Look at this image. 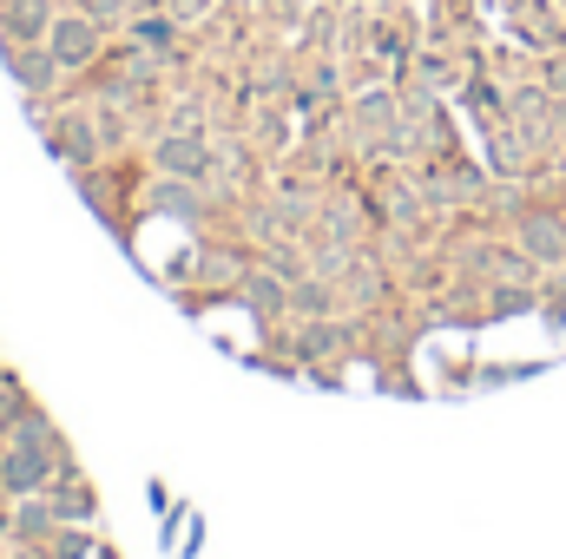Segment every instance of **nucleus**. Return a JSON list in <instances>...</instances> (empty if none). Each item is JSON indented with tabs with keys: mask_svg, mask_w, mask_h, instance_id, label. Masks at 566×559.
Segmentation results:
<instances>
[{
	"mask_svg": "<svg viewBox=\"0 0 566 559\" xmlns=\"http://www.w3.org/2000/svg\"><path fill=\"white\" fill-rule=\"evenodd\" d=\"M46 500H53V514H60L66 527H93V514H99V494H93V481H86L80 467H73V474H53Z\"/></svg>",
	"mask_w": 566,
	"mask_h": 559,
	"instance_id": "obj_7",
	"label": "nucleus"
},
{
	"mask_svg": "<svg viewBox=\"0 0 566 559\" xmlns=\"http://www.w3.org/2000/svg\"><path fill=\"white\" fill-rule=\"evenodd\" d=\"M40 133H46V151L66 158L73 171H86L99 158V113H40Z\"/></svg>",
	"mask_w": 566,
	"mask_h": 559,
	"instance_id": "obj_5",
	"label": "nucleus"
},
{
	"mask_svg": "<svg viewBox=\"0 0 566 559\" xmlns=\"http://www.w3.org/2000/svg\"><path fill=\"white\" fill-rule=\"evenodd\" d=\"M7 441H60V421L46 415L40 402H27V409H20V421H13V434H7Z\"/></svg>",
	"mask_w": 566,
	"mask_h": 559,
	"instance_id": "obj_12",
	"label": "nucleus"
},
{
	"mask_svg": "<svg viewBox=\"0 0 566 559\" xmlns=\"http://www.w3.org/2000/svg\"><path fill=\"white\" fill-rule=\"evenodd\" d=\"M0 60H7V80L20 86V99H27V106H33V119H40V113H46L40 99H53V93H60V80H66V66L53 60V46H46V40H7V46H0Z\"/></svg>",
	"mask_w": 566,
	"mask_h": 559,
	"instance_id": "obj_1",
	"label": "nucleus"
},
{
	"mask_svg": "<svg viewBox=\"0 0 566 559\" xmlns=\"http://www.w3.org/2000/svg\"><path fill=\"white\" fill-rule=\"evenodd\" d=\"M46 46H53V60H60L66 73H86V66L106 53V27H99L86 7H66V13H53V27H46Z\"/></svg>",
	"mask_w": 566,
	"mask_h": 559,
	"instance_id": "obj_3",
	"label": "nucleus"
},
{
	"mask_svg": "<svg viewBox=\"0 0 566 559\" xmlns=\"http://www.w3.org/2000/svg\"><path fill=\"white\" fill-rule=\"evenodd\" d=\"M53 474H60L53 441H0V494H13V500L46 494Z\"/></svg>",
	"mask_w": 566,
	"mask_h": 559,
	"instance_id": "obj_2",
	"label": "nucleus"
},
{
	"mask_svg": "<svg viewBox=\"0 0 566 559\" xmlns=\"http://www.w3.org/2000/svg\"><path fill=\"white\" fill-rule=\"evenodd\" d=\"M0 382H7V369H0Z\"/></svg>",
	"mask_w": 566,
	"mask_h": 559,
	"instance_id": "obj_13",
	"label": "nucleus"
},
{
	"mask_svg": "<svg viewBox=\"0 0 566 559\" xmlns=\"http://www.w3.org/2000/svg\"><path fill=\"white\" fill-rule=\"evenodd\" d=\"M238 296H244L258 316H283V309H290V283H283L271 264H251V271L238 277Z\"/></svg>",
	"mask_w": 566,
	"mask_h": 559,
	"instance_id": "obj_9",
	"label": "nucleus"
},
{
	"mask_svg": "<svg viewBox=\"0 0 566 559\" xmlns=\"http://www.w3.org/2000/svg\"><path fill=\"white\" fill-rule=\"evenodd\" d=\"M343 303H336V277H323V271H303V277L290 283V316H336Z\"/></svg>",
	"mask_w": 566,
	"mask_h": 559,
	"instance_id": "obj_11",
	"label": "nucleus"
},
{
	"mask_svg": "<svg viewBox=\"0 0 566 559\" xmlns=\"http://www.w3.org/2000/svg\"><path fill=\"white\" fill-rule=\"evenodd\" d=\"M53 0H0V46L7 40H46V27H53Z\"/></svg>",
	"mask_w": 566,
	"mask_h": 559,
	"instance_id": "obj_8",
	"label": "nucleus"
},
{
	"mask_svg": "<svg viewBox=\"0 0 566 559\" xmlns=\"http://www.w3.org/2000/svg\"><path fill=\"white\" fill-rule=\"evenodd\" d=\"M126 40H133L139 53H151V60H171V53H178V20H171V13H133V20H126Z\"/></svg>",
	"mask_w": 566,
	"mask_h": 559,
	"instance_id": "obj_10",
	"label": "nucleus"
},
{
	"mask_svg": "<svg viewBox=\"0 0 566 559\" xmlns=\"http://www.w3.org/2000/svg\"><path fill=\"white\" fill-rule=\"evenodd\" d=\"M151 165H158V171H171V178L211 184V178H218V145L205 139L198 126H178V133H165V139L151 145Z\"/></svg>",
	"mask_w": 566,
	"mask_h": 559,
	"instance_id": "obj_4",
	"label": "nucleus"
},
{
	"mask_svg": "<svg viewBox=\"0 0 566 559\" xmlns=\"http://www.w3.org/2000/svg\"><path fill=\"white\" fill-rule=\"evenodd\" d=\"M514 238L534 264H566V218H554V211H521Z\"/></svg>",
	"mask_w": 566,
	"mask_h": 559,
	"instance_id": "obj_6",
	"label": "nucleus"
}]
</instances>
